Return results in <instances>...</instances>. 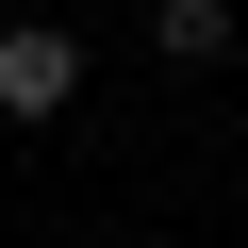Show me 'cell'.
Listing matches in <instances>:
<instances>
[{
	"label": "cell",
	"instance_id": "1",
	"mask_svg": "<svg viewBox=\"0 0 248 248\" xmlns=\"http://www.w3.org/2000/svg\"><path fill=\"white\" fill-rule=\"evenodd\" d=\"M66 99H83V33H66V17H17V33H0V116L50 133Z\"/></svg>",
	"mask_w": 248,
	"mask_h": 248
},
{
	"label": "cell",
	"instance_id": "2",
	"mask_svg": "<svg viewBox=\"0 0 248 248\" xmlns=\"http://www.w3.org/2000/svg\"><path fill=\"white\" fill-rule=\"evenodd\" d=\"M149 50H166V66H215V50H232V0H166Z\"/></svg>",
	"mask_w": 248,
	"mask_h": 248
}]
</instances>
